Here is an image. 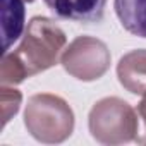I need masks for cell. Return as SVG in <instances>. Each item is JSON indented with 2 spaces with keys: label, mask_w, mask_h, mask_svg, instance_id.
Wrapping results in <instances>:
<instances>
[{
  "label": "cell",
  "mask_w": 146,
  "mask_h": 146,
  "mask_svg": "<svg viewBox=\"0 0 146 146\" xmlns=\"http://www.w3.org/2000/svg\"><path fill=\"white\" fill-rule=\"evenodd\" d=\"M65 33L55 24V21L35 16L28 23L19 46L4 55L11 58L9 62H12V67L23 79H26L53 67L60 53L65 50Z\"/></svg>",
  "instance_id": "cell-1"
},
{
  "label": "cell",
  "mask_w": 146,
  "mask_h": 146,
  "mask_svg": "<svg viewBox=\"0 0 146 146\" xmlns=\"http://www.w3.org/2000/svg\"><path fill=\"white\" fill-rule=\"evenodd\" d=\"M24 125L40 143H64L74 131V112L64 98L52 93H38L28 100Z\"/></svg>",
  "instance_id": "cell-2"
},
{
  "label": "cell",
  "mask_w": 146,
  "mask_h": 146,
  "mask_svg": "<svg viewBox=\"0 0 146 146\" xmlns=\"http://www.w3.org/2000/svg\"><path fill=\"white\" fill-rule=\"evenodd\" d=\"M91 136L102 144H124L137 139V112L119 96L98 100L88 115Z\"/></svg>",
  "instance_id": "cell-3"
},
{
  "label": "cell",
  "mask_w": 146,
  "mask_h": 146,
  "mask_svg": "<svg viewBox=\"0 0 146 146\" xmlns=\"http://www.w3.org/2000/svg\"><path fill=\"white\" fill-rule=\"evenodd\" d=\"M108 46L93 36H78L60 55V64L65 72L79 81H96L110 69Z\"/></svg>",
  "instance_id": "cell-4"
},
{
  "label": "cell",
  "mask_w": 146,
  "mask_h": 146,
  "mask_svg": "<svg viewBox=\"0 0 146 146\" xmlns=\"http://www.w3.org/2000/svg\"><path fill=\"white\" fill-rule=\"evenodd\" d=\"M45 5L60 19L93 24L103 19L107 0H43Z\"/></svg>",
  "instance_id": "cell-5"
},
{
  "label": "cell",
  "mask_w": 146,
  "mask_h": 146,
  "mask_svg": "<svg viewBox=\"0 0 146 146\" xmlns=\"http://www.w3.org/2000/svg\"><path fill=\"white\" fill-rule=\"evenodd\" d=\"M119 83L132 95H146V48L125 53L117 64Z\"/></svg>",
  "instance_id": "cell-6"
},
{
  "label": "cell",
  "mask_w": 146,
  "mask_h": 146,
  "mask_svg": "<svg viewBox=\"0 0 146 146\" xmlns=\"http://www.w3.org/2000/svg\"><path fill=\"white\" fill-rule=\"evenodd\" d=\"M113 9L125 31L146 38V0H115Z\"/></svg>",
  "instance_id": "cell-7"
},
{
  "label": "cell",
  "mask_w": 146,
  "mask_h": 146,
  "mask_svg": "<svg viewBox=\"0 0 146 146\" xmlns=\"http://www.w3.org/2000/svg\"><path fill=\"white\" fill-rule=\"evenodd\" d=\"M24 2L26 0H2V36L4 53L23 36L24 31Z\"/></svg>",
  "instance_id": "cell-8"
},
{
  "label": "cell",
  "mask_w": 146,
  "mask_h": 146,
  "mask_svg": "<svg viewBox=\"0 0 146 146\" xmlns=\"http://www.w3.org/2000/svg\"><path fill=\"white\" fill-rule=\"evenodd\" d=\"M0 96H2V119H4V125H5L19 112L23 95L16 88H9L7 84H2V88H0Z\"/></svg>",
  "instance_id": "cell-9"
},
{
  "label": "cell",
  "mask_w": 146,
  "mask_h": 146,
  "mask_svg": "<svg viewBox=\"0 0 146 146\" xmlns=\"http://www.w3.org/2000/svg\"><path fill=\"white\" fill-rule=\"evenodd\" d=\"M137 113H139V117L144 120V125H146V95H143V100H141L139 105H137Z\"/></svg>",
  "instance_id": "cell-10"
},
{
  "label": "cell",
  "mask_w": 146,
  "mask_h": 146,
  "mask_svg": "<svg viewBox=\"0 0 146 146\" xmlns=\"http://www.w3.org/2000/svg\"><path fill=\"white\" fill-rule=\"evenodd\" d=\"M26 2H29V4H31V2H35V0H26Z\"/></svg>",
  "instance_id": "cell-11"
}]
</instances>
